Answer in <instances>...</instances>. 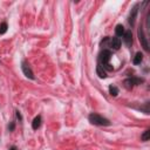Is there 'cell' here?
Returning a JSON list of instances; mask_svg holds the SVG:
<instances>
[{
  "label": "cell",
  "mask_w": 150,
  "mask_h": 150,
  "mask_svg": "<svg viewBox=\"0 0 150 150\" xmlns=\"http://www.w3.org/2000/svg\"><path fill=\"white\" fill-rule=\"evenodd\" d=\"M89 121H90V123H93L95 125H109L110 124L109 120H107L105 117H103L98 114H90Z\"/></svg>",
  "instance_id": "6da1fadb"
},
{
  "label": "cell",
  "mask_w": 150,
  "mask_h": 150,
  "mask_svg": "<svg viewBox=\"0 0 150 150\" xmlns=\"http://www.w3.org/2000/svg\"><path fill=\"white\" fill-rule=\"evenodd\" d=\"M142 82V80H139V79H135V77H131V79H127V80H124V87L127 88V89H131L134 86H136V84H139Z\"/></svg>",
  "instance_id": "7a4b0ae2"
},
{
  "label": "cell",
  "mask_w": 150,
  "mask_h": 150,
  "mask_svg": "<svg viewBox=\"0 0 150 150\" xmlns=\"http://www.w3.org/2000/svg\"><path fill=\"white\" fill-rule=\"evenodd\" d=\"M138 39H139V42L142 43L143 48H144L145 50H148V49H149V43H148V41H146V38L144 36V33H143V29H142V28L138 29Z\"/></svg>",
  "instance_id": "3957f363"
},
{
  "label": "cell",
  "mask_w": 150,
  "mask_h": 150,
  "mask_svg": "<svg viewBox=\"0 0 150 150\" xmlns=\"http://www.w3.org/2000/svg\"><path fill=\"white\" fill-rule=\"evenodd\" d=\"M21 69H22L23 74H25L27 77H29V79H34V74H33L32 69L29 68V66H28L25 61H22V63H21Z\"/></svg>",
  "instance_id": "277c9868"
},
{
  "label": "cell",
  "mask_w": 150,
  "mask_h": 150,
  "mask_svg": "<svg viewBox=\"0 0 150 150\" xmlns=\"http://www.w3.org/2000/svg\"><path fill=\"white\" fill-rule=\"evenodd\" d=\"M110 57H111V53H110L109 50H103V52L101 53V55H100V60H101V62H102L103 64L108 63L109 60H110Z\"/></svg>",
  "instance_id": "5b68a950"
},
{
  "label": "cell",
  "mask_w": 150,
  "mask_h": 150,
  "mask_svg": "<svg viewBox=\"0 0 150 150\" xmlns=\"http://www.w3.org/2000/svg\"><path fill=\"white\" fill-rule=\"evenodd\" d=\"M123 40L125 42L127 46H130L131 42H132V34H131V30H125L124 34H123Z\"/></svg>",
  "instance_id": "8992f818"
},
{
  "label": "cell",
  "mask_w": 150,
  "mask_h": 150,
  "mask_svg": "<svg viewBox=\"0 0 150 150\" xmlns=\"http://www.w3.org/2000/svg\"><path fill=\"white\" fill-rule=\"evenodd\" d=\"M110 47L112 49H115V50L120 49V47H121V40H120V38H112L110 40Z\"/></svg>",
  "instance_id": "52a82bcc"
},
{
  "label": "cell",
  "mask_w": 150,
  "mask_h": 150,
  "mask_svg": "<svg viewBox=\"0 0 150 150\" xmlns=\"http://www.w3.org/2000/svg\"><path fill=\"white\" fill-rule=\"evenodd\" d=\"M136 15H137V6H134L131 12H130V15H129V23L132 26L135 23V19H136Z\"/></svg>",
  "instance_id": "ba28073f"
},
{
  "label": "cell",
  "mask_w": 150,
  "mask_h": 150,
  "mask_svg": "<svg viewBox=\"0 0 150 150\" xmlns=\"http://www.w3.org/2000/svg\"><path fill=\"white\" fill-rule=\"evenodd\" d=\"M40 125H41V116H36V117L33 120V122H32V128H33L34 130H36V129L40 128Z\"/></svg>",
  "instance_id": "9c48e42d"
},
{
  "label": "cell",
  "mask_w": 150,
  "mask_h": 150,
  "mask_svg": "<svg viewBox=\"0 0 150 150\" xmlns=\"http://www.w3.org/2000/svg\"><path fill=\"white\" fill-rule=\"evenodd\" d=\"M96 73H97V75H98L101 79H104V77L107 76L105 70H104V68H103L101 64H97V67H96Z\"/></svg>",
  "instance_id": "30bf717a"
},
{
  "label": "cell",
  "mask_w": 150,
  "mask_h": 150,
  "mask_svg": "<svg viewBox=\"0 0 150 150\" xmlns=\"http://www.w3.org/2000/svg\"><path fill=\"white\" fill-rule=\"evenodd\" d=\"M124 32H125V30H124L123 25H117V26H116V28H115V33H116L117 36H123Z\"/></svg>",
  "instance_id": "8fae6325"
},
{
  "label": "cell",
  "mask_w": 150,
  "mask_h": 150,
  "mask_svg": "<svg viewBox=\"0 0 150 150\" xmlns=\"http://www.w3.org/2000/svg\"><path fill=\"white\" fill-rule=\"evenodd\" d=\"M142 60H143V54L138 52V53H136V55H135L132 62H134V64H139V63L142 62Z\"/></svg>",
  "instance_id": "7c38bea8"
},
{
  "label": "cell",
  "mask_w": 150,
  "mask_h": 150,
  "mask_svg": "<svg viewBox=\"0 0 150 150\" xmlns=\"http://www.w3.org/2000/svg\"><path fill=\"white\" fill-rule=\"evenodd\" d=\"M109 94H110L111 96H117V94H118V88L115 87V86H110V87H109Z\"/></svg>",
  "instance_id": "4fadbf2b"
},
{
  "label": "cell",
  "mask_w": 150,
  "mask_h": 150,
  "mask_svg": "<svg viewBox=\"0 0 150 150\" xmlns=\"http://www.w3.org/2000/svg\"><path fill=\"white\" fill-rule=\"evenodd\" d=\"M149 138H150V130L148 129V130H145L143 132V135L141 136V139L144 141V142H146V141H149Z\"/></svg>",
  "instance_id": "5bb4252c"
},
{
  "label": "cell",
  "mask_w": 150,
  "mask_h": 150,
  "mask_svg": "<svg viewBox=\"0 0 150 150\" xmlns=\"http://www.w3.org/2000/svg\"><path fill=\"white\" fill-rule=\"evenodd\" d=\"M7 32V23L6 22H2L0 25V34H5Z\"/></svg>",
  "instance_id": "9a60e30c"
},
{
  "label": "cell",
  "mask_w": 150,
  "mask_h": 150,
  "mask_svg": "<svg viewBox=\"0 0 150 150\" xmlns=\"http://www.w3.org/2000/svg\"><path fill=\"white\" fill-rule=\"evenodd\" d=\"M102 67H104L107 70H112V67H111V64H109V63H105V64L102 66Z\"/></svg>",
  "instance_id": "2e32d148"
},
{
  "label": "cell",
  "mask_w": 150,
  "mask_h": 150,
  "mask_svg": "<svg viewBox=\"0 0 150 150\" xmlns=\"http://www.w3.org/2000/svg\"><path fill=\"white\" fill-rule=\"evenodd\" d=\"M8 128H9V130H13V129H14V123H11V125H9Z\"/></svg>",
  "instance_id": "e0dca14e"
},
{
  "label": "cell",
  "mask_w": 150,
  "mask_h": 150,
  "mask_svg": "<svg viewBox=\"0 0 150 150\" xmlns=\"http://www.w3.org/2000/svg\"><path fill=\"white\" fill-rule=\"evenodd\" d=\"M16 116H18V118H19V120H21V115H20V112H19V111H16Z\"/></svg>",
  "instance_id": "ac0fdd59"
},
{
  "label": "cell",
  "mask_w": 150,
  "mask_h": 150,
  "mask_svg": "<svg viewBox=\"0 0 150 150\" xmlns=\"http://www.w3.org/2000/svg\"><path fill=\"white\" fill-rule=\"evenodd\" d=\"M9 150H16V148H15V146H11Z\"/></svg>",
  "instance_id": "d6986e66"
}]
</instances>
